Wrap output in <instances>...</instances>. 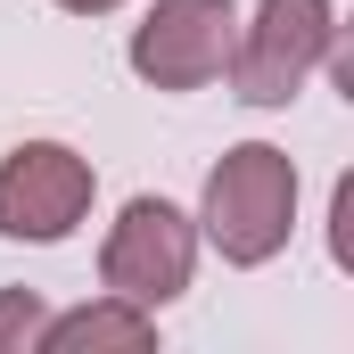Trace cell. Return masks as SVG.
I'll return each mask as SVG.
<instances>
[{
	"instance_id": "cell-2",
	"label": "cell",
	"mask_w": 354,
	"mask_h": 354,
	"mask_svg": "<svg viewBox=\"0 0 354 354\" xmlns=\"http://www.w3.org/2000/svg\"><path fill=\"white\" fill-rule=\"evenodd\" d=\"M338 50V8L330 0H256V17L231 33V99L248 107H288L313 83V66H330Z\"/></svg>"
},
{
	"instance_id": "cell-6",
	"label": "cell",
	"mask_w": 354,
	"mask_h": 354,
	"mask_svg": "<svg viewBox=\"0 0 354 354\" xmlns=\"http://www.w3.org/2000/svg\"><path fill=\"white\" fill-rule=\"evenodd\" d=\"M41 354H149L157 346V313L149 305H124V297H99V305H75L58 322H41Z\"/></svg>"
},
{
	"instance_id": "cell-3",
	"label": "cell",
	"mask_w": 354,
	"mask_h": 354,
	"mask_svg": "<svg viewBox=\"0 0 354 354\" xmlns=\"http://www.w3.org/2000/svg\"><path fill=\"white\" fill-rule=\"evenodd\" d=\"M198 272V223L181 214L174 198H132L115 223H107V248H99V280L107 297L124 305H174Z\"/></svg>"
},
{
	"instance_id": "cell-4",
	"label": "cell",
	"mask_w": 354,
	"mask_h": 354,
	"mask_svg": "<svg viewBox=\"0 0 354 354\" xmlns=\"http://www.w3.org/2000/svg\"><path fill=\"white\" fill-rule=\"evenodd\" d=\"M99 198V174H91L83 149L66 140H25L0 157V239H25V248H58L75 239V223Z\"/></svg>"
},
{
	"instance_id": "cell-1",
	"label": "cell",
	"mask_w": 354,
	"mask_h": 354,
	"mask_svg": "<svg viewBox=\"0 0 354 354\" xmlns=\"http://www.w3.org/2000/svg\"><path fill=\"white\" fill-rule=\"evenodd\" d=\"M297 231V157L272 140H239L223 149V165L206 174V206H198V239L223 264L256 272L288 248Z\"/></svg>"
},
{
	"instance_id": "cell-8",
	"label": "cell",
	"mask_w": 354,
	"mask_h": 354,
	"mask_svg": "<svg viewBox=\"0 0 354 354\" xmlns=\"http://www.w3.org/2000/svg\"><path fill=\"white\" fill-rule=\"evenodd\" d=\"M330 223H338V231H330V239H338V264L354 272V174L338 181V198H330Z\"/></svg>"
},
{
	"instance_id": "cell-7",
	"label": "cell",
	"mask_w": 354,
	"mask_h": 354,
	"mask_svg": "<svg viewBox=\"0 0 354 354\" xmlns=\"http://www.w3.org/2000/svg\"><path fill=\"white\" fill-rule=\"evenodd\" d=\"M41 322H50V313H41L33 288H0V354H25L41 338Z\"/></svg>"
},
{
	"instance_id": "cell-9",
	"label": "cell",
	"mask_w": 354,
	"mask_h": 354,
	"mask_svg": "<svg viewBox=\"0 0 354 354\" xmlns=\"http://www.w3.org/2000/svg\"><path fill=\"white\" fill-rule=\"evenodd\" d=\"M66 17H107V8H124V0H58Z\"/></svg>"
},
{
	"instance_id": "cell-5",
	"label": "cell",
	"mask_w": 354,
	"mask_h": 354,
	"mask_svg": "<svg viewBox=\"0 0 354 354\" xmlns=\"http://www.w3.org/2000/svg\"><path fill=\"white\" fill-rule=\"evenodd\" d=\"M239 0H157L132 25V75L149 91H206L231 58Z\"/></svg>"
}]
</instances>
